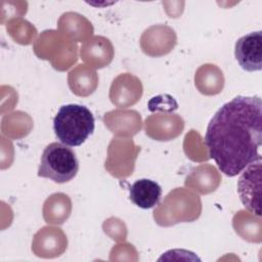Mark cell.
Wrapping results in <instances>:
<instances>
[{
  "label": "cell",
  "mask_w": 262,
  "mask_h": 262,
  "mask_svg": "<svg viewBox=\"0 0 262 262\" xmlns=\"http://www.w3.org/2000/svg\"><path fill=\"white\" fill-rule=\"evenodd\" d=\"M205 142L210 158L226 176L233 177L249 165L260 162L261 98L238 95L224 103L210 120Z\"/></svg>",
  "instance_id": "6da1fadb"
},
{
  "label": "cell",
  "mask_w": 262,
  "mask_h": 262,
  "mask_svg": "<svg viewBox=\"0 0 262 262\" xmlns=\"http://www.w3.org/2000/svg\"><path fill=\"white\" fill-rule=\"evenodd\" d=\"M95 120L85 105L64 104L53 119V130L57 139L69 146H79L93 133Z\"/></svg>",
  "instance_id": "7a4b0ae2"
},
{
  "label": "cell",
  "mask_w": 262,
  "mask_h": 262,
  "mask_svg": "<svg viewBox=\"0 0 262 262\" xmlns=\"http://www.w3.org/2000/svg\"><path fill=\"white\" fill-rule=\"evenodd\" d=\"M78 170L79 161L75 151L63 143L51 142L42 152L38 176L66 183L75 178Z\"/></svg>",
  "instance_id": "3957f363"
},
{
  "label": "cell",
  "mask_w": 262,
  "mask_h": 262,
  "mask_svg": "<svg viewBox=\"0 0 262 262\" xmlns=\"http://www.w3.org/2000/svg\"><path fill=\"white\" fill-rule=\"evenodd\" d=\"M260 187L261 161L249 165L237 181V192L243 205L257 216L261 215Z\"/></svg>",
  "instance_id": "277c9868"
},
{
  "label": "cell",
  "mask_w": 262,
  "mask_h": 262,
  "mask_svg": "<svg viewBox=\"0 0 262 262\" xmlns=\"http://www.w3.org/2000/svg\"><path fill=\"white\" fill-rule=\"evenodd\" d=\"M234 56L243 70L260 71L262 69V31L251 32L237 39Z\"/></svg>",
  "instance_id": "5b68a950"
},
{
  "label": "cell",
  "mask_w": 262,
  "mask_h": 262,
  "mask_svg": "<svg viewBox=\"0 0 262 262\" xmlns=\"http://www.w3.org/2000/svg\"><path fill=\"white\" fill-rule=\"evenodd\" d=\"M161 196V186L150 179H138L129 187V198L131 202L141 209H150L155 207L159 203Z\"/></svg>",
  "instance_id": "8992f818"
}]
</instances>
